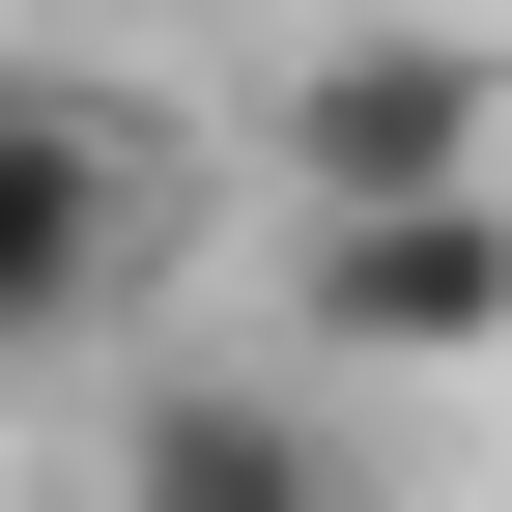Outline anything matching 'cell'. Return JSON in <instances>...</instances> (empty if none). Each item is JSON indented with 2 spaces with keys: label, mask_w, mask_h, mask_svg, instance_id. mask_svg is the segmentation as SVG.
Here are the masks:
<instances>
[{
  "label": "cell",
  "mask_w": 512,
  "mask_h": 512,
  "mask_svg": "<svg viewBox=\"0 0 512 512\" xmlns=\"http://www.w3.org/2000/svg\"><path fill=\"white\" fill-rule=\"evenodd\" d=\"M285 370H512V171L285 200Z\"/></svg>",
  "instance_id": "1"
},
{
  "label": "cell",
  "mask_w": 512,
  "mask_h": 512,
  "mask_svg": "<svg viewBox=\"0 0 512 512\" xmlns=\"http://www.w3.org/2000/svg\"><path fill=\"white\" fill-rule=\"evenodd\" d=\"M256 143H285V200H456V171H512V57L427 29V0H342L256 86Z\"/></svg>",
  "instance_id": "2"
},
{
  "label": "cell",
  "mask_w": 512,
  "mask_h": 512,
  "mask_svg": "<svg viewBox=\"0 0 512 512\" xmlns=\"http://www.w3.org/2000/svg\"><path fill=\"white\" fill-rule=\"evenodd\" d=\"M143 228H171V200H143V143H114L29 29H0V370H86L114 313H143Z\"/></svg>",
  "instance_id": "3"
},
{
  "label": "cell",
  "mask_w": 512,
  "mask_h": 512,
  "mask_svg": "<svg viewBox=\"0 0 512 512\" xmlns=\"http://www.w3.org/2000/svg\"><path fill=\"white\" fill-rule=\"evenodd\" d=\"M86 512H399L342 427V370H143L114 399V484Z\"/></svg>",
  "instance_id": "4"
},
{
  "label": "cell",
  "mask_w": 512,
  "mask_h": 512,
  "mask_svg": "<svg viewBox=\"0 0 512 512\" xmlns=\"http://www.w3.org/2000/svg\"><path fill=\"white\" fill-rule=\"evenodd\" d=\"M0 29H86V0H0Z\"/></svg>",
  "instance_id": "5"
}]
</instances>
